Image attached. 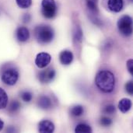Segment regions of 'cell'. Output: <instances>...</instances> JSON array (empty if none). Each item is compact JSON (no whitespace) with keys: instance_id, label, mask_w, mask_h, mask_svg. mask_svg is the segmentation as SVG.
I'll use <instances>...</instances> for the list:
<instances>
[{"instance_id":"6da1fadb","label":"cell","mask_w":133,"mask_h":133,"mask_svg":"<svg viewBox=\"0 0 133 133\" xmlns=\"http://www.w3.org/2000/svg\"><path fill=\"white\" fill-rule=\"evenodd\" d=\"M95 83L99 90L104 93H111L115 87V78L114 74L108 70L101 71L97 73Z\"/></svg>"},{"instance_id":"7a4b0ae2","label":"cell","mask_w":133,"mask_h":133,"mask_svg":"<svg viewBox=\"0 0 133 133\" xmlns=\"http://www.w3.org/2000/svg\"><path fill=\"white\" fill-rule=\"evenodd\" d=\"M35 36L38 42L47 44L53 40L54 30L48 25H41L35 29Z\"/></svg>"},{"instance_id":"3957f363","label":"cell","mask_w":133,"mask_h":133,"mask_svg":"<svg viewBox=\"0 0 133 133\" xmlns=\"http://www.w3.org/2000/svg\"><path fill=\"white\" fill-rule=\"evenodd\" d=\"M118 28L124 36H130L132 33V19L129 16H123L118 21Z\"/></svg>"},{"instance_id":"277c9868","label":"cell","mask_w":133,"mask_h":133,"mask_svg":"<svg viewBox=\"0 0 133 133\" xmlns=\"http://www.w3.org/2000/svg\"><path fill=\"white\" fill-rule=\"evenodd\" d=\"M41 11L45 18H53L57 12V5L55 0H42Z\"/></svg>"},{"instance_id":"5b68a950","label":"cell","mask_w":133,"mask_h":133,"mask_svg":"<svg viewBox=\"0 0 133 133\" xmlns=\"http://www.w3.org/2000/svg\"><path fill=\"white\" fill-rule=\"evenodd\" d=\"M18 79H19V72L14 68H9L5 69L2 74V82L9 86L15 85Z\"/></svg>"},{"instance_id":"8992f818","label":"cell","mask_w":133,"mask_h":133,"mask_svg":"<svg viewBox=\"0 0 133 133\" xmlns=\"http://www.w3.org/2000/svg\"><path fill=\"white\" fill-rule=\"evenodd\" d=\"M51 57L48 53L41 52L37 55L35 59V64L39 69H44L48 65V64L51 62Z\"/></svg>"},{"instance_id":"52a82bcc","label":"cell","mask_w":133,"mask_h":133,"mask_svg":"<svg viewBox=\"0 0 133 133\" xmlns=\"http://www.w3.org/2000/svg\"><path fill=\"white\" fill-rule=\"evenodd\" d=\"M55 76V71L51 68H48L44 70H42L38 74V79L43 83H50L51 81L53 80Z\"/></svg>"},{"instance_id":"ba28073f","label":"cell","mask_w":133,"mask_h":133,"mask_svg":"<svg viewBox=\"0 0 133 133\" xmlns=\"http://www.w3.org/2000/svg\"><path fill=\"white\" fill-rule=\"evenodd\" d=\"M55 130L54 124L49 120H43L38 125V131L41 133H51Z\"/></svg>"},{"instance_id":"9c48e42d","label":"cell","mask_w":133,"mask_h":133,"mask_svg":"<svg viewBox=\"0 0 133 133\" xmlns=\"http://www.w3.org/2000/svg\"><path fill=\"white\" fill-rule=\"evenodd\" d=\"M16 37L19 41L25 42L30 37V32L25 26H20L16 30Z\"/></svg>"},{"instance_id":"30bf717a","label":"cell","mask_w":133,"mask_h":133,"mask_svg":"<svg viewBox=\"0 0 133 133\" xmlns=\"http://www.w3.org/2000/svg\"><path fill=\"white\" fill-rule=\"evenodd\" d=\"M59 59L62 65H68L72 63L73 60V55L70 51H63L60 53Z\"/></svg>"},{"instance_id":"8fae6325","label":"cell","mask_w":133,"mask_h":133,"mask_svg":"<svg viewBox=\"0 0 133 133\" xmlns=\"http://www.w3.org/2000/svg\"><path fill=\"white\" fill-rule=\"evenodd\" d=\"M108 5L111 11L118 12L122 9L124 2L123 0H108Z\"/></svg>"},{"instance_id":"7c38bea8","label":"cell","mask_w":133,"mask_h":133,"mask_svg":"<svg viewBox=\"0 0 133 133\" xmlns=\"http://www.w3.org/2000/svg\"><path fill=\"white\" fill-rule=\"evenodd\" d=\"M132 107V102L128 98H123L118 103V108L122 113L128 112Z\"/></svg>"},{"instance_id":"4fadbf2b","label":"cell","mask_w":133,"mask_h":133,"mask_svg":"<svg viewBox=\"0 0 133 133\" xmlns=\"http://www.w3.org/2000/svg\"><path fill=\"white\" fill-rule=\"evenodd\" d=\"M38 106L42 109H48L51 107V101L47 96H41L38 99Z\"/></svg>"},{"instance_id":"5bb4252c","label":"cell","mask_w":133,"mask_h":133,"mask_svg":"<svg viewBox=\"0 0 133 133\" xmlns=\"http://www.w3.org/2000/svg\"><path fill=\"white\" fill-rule=\"evenodd\" d=\"M8 104V96L5 91L0 87V110L6 108Z\"/></svg>"},{"instance_id":"9a60e30c","label":"cell","mask_w":133,"mask_h":133,"mask_svg":"<svg viewBox=\"0 0 133 133\" xmlns=\"http://www.w3.org/2000/svg\"><path fill=\"white\" fill-rule=\"evenodd\" d=\"M75 132L76 133H90L92 132V129L87 124H79L76 126Z\"/></svg>"},{"instance_id":"2e32d148","label":"cell","mask_w":133,"mask_h":133,"mask_svg":"<svg viewBox=\"0 0 133 133\" xmlns=\"http://www.w3.org/2000/svg\"><path fill=\"white\" fill-rule=\"evenodd\" d=\"M97 2H98V0H87V8L93 13H95V14L98 12Z\"/></svg>"},{"instance_id":"e0dca14e","label":"cell","mask_w":133,"mask_h":133,"mask_svg":"<svg viewBox=\"0 0 133 133\" xmlns=\"http://www.w3.org/2000/svg\"><path fill=\"white\" fill-rule=\"evenodd\" d=\"M83 106L81 105H76V106H74L72 108L71 111H70V113L72 116H75V117H79V116H81L83 114Z\"/></svg>"},{"instance_id":"ac0fdd59","label":"cell","mask_w":133,"mask_h":133,"mask_svg":"<svg viewBox=\"0 0 133 133\" xmlns=\"http://www.w3.org/2000/svg\"><path fill=\"white\" fill-rule=\"evenodd\" d=\"M17 5L21 9H27L32 4V0H16Z\"/></svg>"},{"instance_id":"d6986e66","label":"cell","mask_w":133,"mask_h":133,"mask_svg":"<svg viewBox=\"0 0 133 133\" xmlns=\"http://www.w3.org/2000/svg\"><path fill=\"white\" fill-rule=\"evenodd\" d=\"M20 108V104L17 101H12L9 106V111L10 113L16 112Z\"/></svg>"},{"instance_id":"ffe728a7","label":"cell","mask_w":133,"mask_h":133,"mask_svg":"<svg viewBox=\"0 0 133 133\" xmlns=\"http://www.w3.org/2000/svg\"><path fill=\"white\" fill-rule=\"evenodd\" d=\"M33 95L29 91H24L21 94V98L24 102H30L32 100Z\"/></svg>"},{"instance_id":"44dd1931","label":"cell","mask_w":133,"mask_h":133,"mask_svg":"<svg viewBox=\"0 0 133 133\" xmlns=\"http://www.w3.org/2000/svg\"><path fill=\"white\" fill-rule=\"evenodd\" d=\"M104 112L105 114H108V115H112L115 112V107L114 105H108L104 108Z\"/></svg>"},{"instance_id":"7402d4cb","label":"cell","mask_w":133,"mask_h":133,"mask_svg":"<svg viewBox=\"0 0 133 133\" xmlns=\"http://www.w3.org/2000/svg\"><path fill=\"white\" fill-rule=\"evenodd\" d=\"M101 124L104 126H109L112 124V121L108 117H102L101 118Z\"/></svg>"},{"instance_id":"603a6c76","label":"cell","mask_w":133,"mask_h":133,"mask_svg":"<svg viewBox=\"0 0 133 133\" xmlns=\"http://www.w3.org/2000/svg\"><path fill=\"white\" fill-rule=\"evenodd\" d=\"M125 90L127 93L130 95H133V82L129 81L125 85Z\"/></svg>"},{"instance_id":"cb8c5ba5","label":"cell","mask_w":133,"mask_h":133,"mask_svg":"<svg viewBox=\"0 0 133 133\" xmlns=\"http://www.w3.org/2000/svg\"><path fill=\"white\" fill-rule=\"evenodd\" d=\"M127 68L129 72L131 73V75H133V61L132 59H129L127 62Z\"/></svg>"},{"instance_id":"d4e9b609","label":"cell","mask_w":133,"mask_h":133,"mask_svg":"<svg viewBox=\"0 0 133 133\" xmlns=\"http://www.w3.org/2000/svg\"><path fill=\"white\" fill-rule=\"evenodd\" d=\"M75 40H76L78 41H81V40H82V31L80 29H78L75 34Z\"/></svg>"},{"instance_id":"484cf974","label":"cell","mask_w":133,"mask_h":133,"mask_svg":"<svg viewBox=\"0 0 133 133\" xmlns=\"http://www.w3.org/2000/svg\"><path fill=\"white\" fill-rule=\"evenodd\" d=\"M30 19V15L29 14H25L24 15V16H23V22L24 23H26V22H29V20Z\"/></svg>"},{"instance_id":"4316f807","label":"cell","mask_w":133,"mask_h":133,"mask_svg":"<svg viewBox=\"0 0 133 133\" xmlns=\"http://www.w3.org/2000/svg\"><path fill=\"white\" fill-rule=\"evenodd\" d=\"M3 126H4V122H3L2 120L0 118V131L3 129Z\"/></svg>"}]
</instances>
